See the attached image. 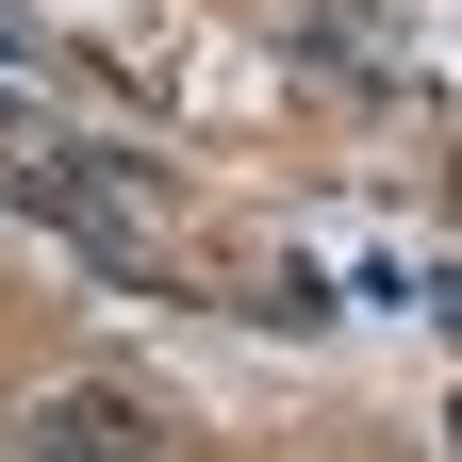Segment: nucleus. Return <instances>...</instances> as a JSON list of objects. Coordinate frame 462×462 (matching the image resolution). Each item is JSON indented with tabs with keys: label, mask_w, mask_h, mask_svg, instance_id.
<instances>
[{
	"label": "nucleus",
	"mask_w": 462,
	"mask_h": 462,
	"mask_svg": "<svg viewBox=\"0 0 462 462\" xmlns=\"http://www.w3.org/2000/svg\"><path fill=\"white\" fill-rule=\"evenodd\" d=\"M17 462H149V430L116 413V396H50V413L17 430Z\"/></svg>",
	"instance_id": "f257e3e1"
}]
</instances>
